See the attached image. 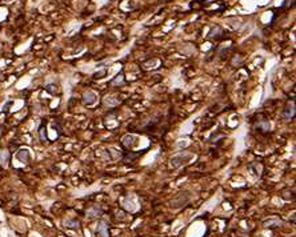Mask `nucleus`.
I'll return each instance as SVG.
<instances>
[{
  "instance_id": "5",
  "label": "nucleus",
  "mask_w": 296,
  "mask_h": 237,
  "mask_svg": "<svg viewBox=\"0 0 296 237\" xmlns=\"http://www.w3.org/2000/svg\"><path fill=\"white\" fill-rule=\"evenodd\" d=\"M191 156L189 155H187V156H184V155H180V156H177V157H173L172 160H171V162H172V166H179L180 164H183L185 160H188Z\"/></svg>"
},
{
  "instance_id": "6",
  "label": "nucleus",
  "mask_w": 296,
  "mask_h": 237,
  "mask_svg": "<svg viewBox=\"0 0 296 237\" xmlns=\"http://www.w3.org/2000/svg\"><path fill=\"white\" fill-rule=\"evenodd\" d=\"M283 223L280 220H274V219H270L267 221H264V227L266 228H278V227H282Z\"/></svg>"
},
{
  "instance_id": "9",
  "label": "nucleus",
  "mask_w": 296,
  "mask_h": 237,
  "mask_svg": "<svg viewBox=\"0 0 296 237\" xmlns=\"http://www.w3.org/2000/svg\"><path fill=\"white\" fill-rule=\"evenodd\" d=\"M39 136H40V140L43 143H45L47 141V133H45V128L44 125H41L40 128H39Z\"/></svg>"
},
{
  "instance_id": "1",
  "label": "nucleus",
  "mask_w": 296,
  "mask_h": 237,
  "mask_svg": "<svg viewBox=\"0 0 296 237\" xmlns=\"http://www.w3.org/2000/svg\"><path fill=\"white\" fill-rule=\"evenodd\" d=\"M189 200H191V195H189V192H181V193H179V195L172 200V203H171V204H172V207L179 208V207H183V205H185Z\"/></svg>"
},
{
  "instance_id": "12",
  "label": "nucleus",
  "mask_w": 296,
  "mask_h": 237,
  "mask_svg": "<svg viewBox=\"0 0 296 237\" xmlns=\"http://www.w3.org/2000/svg\"><path fill=\"white\" fill-rule=\"evenodd\" d=\"M139 156H140V153H128L127 156L124 157V160H126V161H128V160L131 158V161H134L135 158H136V157H139Z\"/></svg>"
},
{
  "instance_id": "4",
  "label": "nucleus",
  "mask_w": 296,
  "mask_h": 237,
  "mask_svg": "<svg viewBox=\"0 0 296 237\" xmlns=\"http://www.w3.org/2000/svg\"><path fill=\"white\" fill-rule=\"evenodd\" d=\"M16 157H17V160H20L21 162H24V164H27V162L29 161V152L27 149H21V151H19V152L16 153Z\"/></svg>"
},
{
  "instance_id": "7",
  "label": "nucleus",
  "mask_w": 296,
  "mask_h": 237,
  "mask_svg": "<svg viewBox=\"0 0 296 237\" xmlns=\"http://www.w3.org/2000/svg\"><path fill=\"white\" fill-rule=\"evenodd\" d=\"M96 101V95L93 92H91V91H88V92H85L84 93V103L85 104H93Z\"/></svg>"
},
{
  "instance_id": "13",
  "label": "nucleus",
  "mask_w": 296,
  "mask_h": 237,
  "mask_svg": "<svg viewBox=\"0 0 296 237\" xmlns=\"http://www.w3.org/2000/svg\"><path fill=\"white\" fill-rule=\"evenodd\" d=\"M8 160H9V153L8 152H4V153H3V156L0 155V161H1V164H5Z\"/></svg>"
},
{
  "instance_id": "8",
  "label": "nucleus",
  "mask_w": 296,
  "mask_h": 237,
  "mask_svg": "<svg viewBox=\"0 0 296 237\" xmlns=\"http://www.w3.org/2000/svg\"><path fill=\"white\" fill-rule=\"evenodd\" d=\"M64 225H65V227H68V228L76 229V228L80 227V223H79V221H76V220H68V221H65V223H64Z\"/></svg>"
},
{
  "instance_id": "10",
  "label": "nucleus",
  "mask_w": 296,
  "mask_h": 237,
  "mask_svg": "<svg viewBox=\"0 0 296 237\" xmlns=\"http://www.w3.org/2000/svg\"><path fill=\"white\" fill-rule=\"evenodd\" d=\"M87 215L89 216V219H95L97 215H100V211H99L97 208H95V209H92V211H89Z\"/></svg>"
},
{
  "instance_id": "11",
  "label": "nucleus",
  "mask_w": 296,
  "mask_h": 237,
  "mask_svg": "<svg viewBox=\"0 0 296 237\" xmlns=\"http://www.w3.org/2000/svg\"><path fill=\"white\" fill-rule=\"evenodd\" d=\"M259 128L262 131H270V123H268V121H262L259 124Z\"/></svg>"
},
{
  "instance_id": "3",
  "label": "nucleus",
  "mask_w": 296,
  "mask_h": 237,
  "mask_svg": "<svg viewBox=\"0 0 296 237\" xmlns=\"http://www.w3.org/2000/svg\"><path fill=\"white\" fill-rule=\"evenodd\" d=\"M97 235L102 236V237H110L108 235V225L104 223V221H100L99 225H97Z\"/></svg>"
},
{
  "instance_id": "2",
  "label": "nucleus",
  "mask_w": 296,
  "mask_h": 237,
  "mask_svg": "<svg viewBox=\"0 0 296 237\" xmlns=\"http://www.w3.org/2000/svg\"><path fill=\"white\" fill-rule=\"evenodd\" d=\"M295 112H296V111H295V104H294V103H292V104H288V105L283 109V112H282V117L288 121V120L294 119Z\"/></svg>"
}]
</instances>
